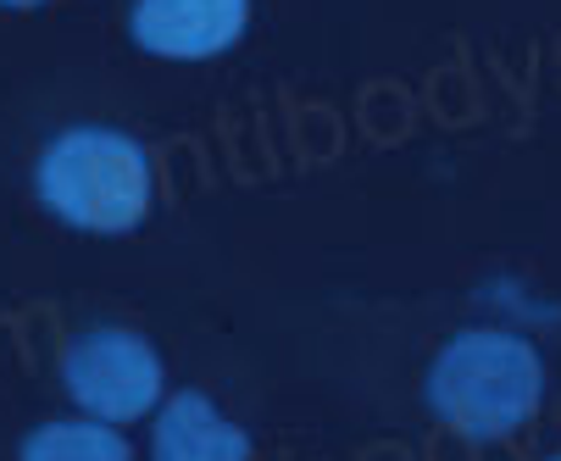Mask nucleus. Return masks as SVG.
<instances>
[{
	"label": "nucleus",
	"mask_w": 561,
	"mask_h": 461,
	"mask_svg": "<svg viewBox=\"0 0 561 461\" xmlns=\"http://www.w3.org/2000/svg\"><path fill=\"white\" fill-rule=\"evenodd\" d=\"M423 401L461 439H506L545 401V361L512 329H461L434 356Z\"/></svg>",
	"instance_id": "obj_1"
},
{
	"label": "nucleus",
	"mask_w": 561,
	"mask_h": 461,
	"mask_svg": "<svg viewBox=\"0 0 561 461\" xmlns=\"http://www.w3.org/2000/svg\"><path fill=\"white\" fill-rule=\"evenodd\" d=\"M67 395L101 423H134L162 401V356L134 329H90L78 334L61 356Z\"/></svg>",
	"instance_id": "obj_3"
},
{
	"label": "nucleus",
	"mask_w": 561,
	"mask_h": 461,
	"mask_svg": "<svg viewBox=\"0 0 561 461\" xmlns=\"http://www.w3.org/2000/svg\"><path fill=\"white\" fill-rule=\"evenodd\" d=\"M34 189L50 217L84 234H128L150 211V157L123 128H67L39 150Z\"/></svg>",
	"instance_id": "obj_2"
},
{
	"label": "nucleus",
	"mask_w": 561,
	"mask_h": 461,
	"mask_svg": "<svg viewBox=\"0 0 561 461\" xmlns=\"http://www.w3.org/2000/svg\"><path fill=\"white\" fill-rule=\"evenodd\" d=\"M18 461H134V450H128V439L117 434V423H39L28 439H23V450H18Z\"/></svg>",
	"instance_id": "obj_6"
},
{
	"label": "nucleus",
	"mask_w": 561,
	"mask_h": 461,
	"mask_svg": "<svg viewBox=\"0 0 561 461\" xmlns=\"http://www.w3.org/2000/svg\"><path fill=\"white\" fill-rule=\"evenodd\" d=\"M150 461H251V434L228 423L201 390H184L156 417Z\"/></svg>",
	"instance_id": "obj_5"
},
{
	"label": "nucleus",
	"mask_w": 561,
	"mask_h": 461,
	"mask_svg": "<svg viewBox=\"0 0 561 461\" xmlns=\"http://www.w3.org/2000/svg\"><path fill=\"white\" fill-rule=\"evenodd\" d=\"M550 461H561V456H550Z\"/></svg>",
	"instance_id": "obj_8"
},
{
	"label": "nucleus",
	"mask_w": 561,
	"mask_h": 461,
	"mask_svg": "<svg viewBox=\"0 0 561 461\" xmlns=\"http://www.w3.org/2000/svg\"><path fill=\"white\" fill-rule=\"evenodd\" d=\"M0 7H39V0H0Z\"/></svg>",
	"instance_id": "obj_7"
},
{
	"label": "nucleus",
	"mask_w": 561,
	"mask_h": 461,
	"mask_svg": "<svg viewBox=\"0 0 561 461\" xmlns=\"http://www.w3.org/2000/svg\"><path fill=\"white\" fill-rule=\"evenodd\" d=\"M251 23V0H134L128 34L139 50L168 61H206L239 45Z\"/></svg>",
	"instance_id": "obj_4"
}]
</instances>
